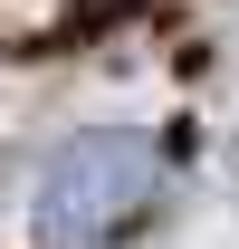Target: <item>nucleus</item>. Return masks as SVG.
Listing matches in <instances>:
<instances>
[{"instance_id":"1","label":"nucleus","mask_w":239,"mask_h":249,"mask_svg":"<svg viewBox=\"0 0 239 249\" xmlns=\"http://www.w3.org/2000/svg\"><path fill=\"white\" fill-rule=\"evenodd\" d=\"M163 144L153 134H124V124H86L67 134L48 173H38V240L48 249H115L134 220H153L163 201Z\"/></svg>"}]
</instances>
